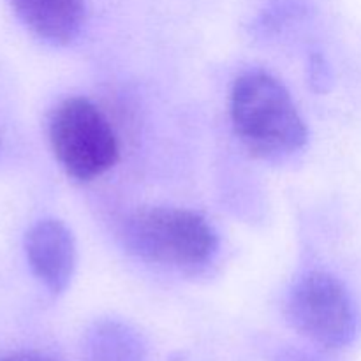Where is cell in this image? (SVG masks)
<instances>
[{"mask_svg": "<svg viewBox=\"0 0 361 361\" xmlns=\"http://www.w3.org/2000/svg\"><path fill=\"white\" fill-rule=\"evenodd\" d=\"M231 122L243 147L267 161H282L307 143V126L288 88L261 71L233 85Z\"/></svg>", "mask_w": 361, "mask_h": 361, "instance_id": "1", "label": "cell"}, {"mask_svg": "<svg viewBox=\"0 0 361 361\" xmlns=\"http://www.w3.org/2000/svg\"><path fill=\"white\" fill-rule=\"evenodd\" d=\"M122 240L127 250L147 263L194 271L207 267L219 252L214 226L192 210L148 207L126 219Z\"/></svg>", "mask_w": 361, "mask_h": 361, "instance_id": "2", "label": "cell"}, {"mask_svg": "<svg viewBox=\"0 0 361 361\" xmlns=\"http://www.w3.org/2000/svg\"><path fill=\"white\" fill-rule=\"evenodd\" d=\"M48 140L56 162L74 180L90 182L118 162L120 147L111 123L85 97L63 99L51 111Z\"/></svg>", "mask_w": 361, "mask_h": 361, "instance_id": "3", "label": "cell"}, {"mask_svg": "<svg viewBox=\"0 0 361 361\" xmlns=\"http://www.w3.org/2000/svg\"><path fill=\"white\" fill-rule=\"evenodd\" d=\"M286 314L291 326L324 349H345L360 334V314L338 279L310 271L289 291Z\"/></svg>", "mask_w": 361, "mask_h": 361, "instance_id": "4", "label": "cell"}, {"mask_svg": "<svg viewBox=\"0 0 361 361\" xmlns=\"http://www.w3.org/2000/svg\"><path fill=\"white\" fill-rule=\"evenodd\" d=\"M25 254L32 274L51 295L69 288L76 270V242L62 221L35 222L25 236Z\"/></svg>", "mask_w": 361, "mask_h": 361, "instance_id": "5", "label": "cell"}, {"mask_svg": "<svg viewBox=\"0 0 361 361\" xmlns=\"http://www.w3.org/2000/svg\"><path fill=\"white\" fill-rule=\"evenodd\" d=\"M21 23L51 44H69L87 18L85 0H9Z\"/></svg>", "mask_w": 361, "mask_h": 361, "instance_id": "6", "label": "cell"}, {"mask_svg": "<svg viewBox=\"0 0 361 361\" xmlns=\"http://www.w3.org/2000/svg\"><path fill=\"white\" fill-rule=\"evenodd\" d=\"M81 361H147V345L127 323L101 319L85 331Z\"/></svg>", "mask_w": 361, "mask_h": 361, "instance_id": "7", "label": "cell"}, {"mask_svg": "<svg viewBox=\"0 0 361 361\" xmlns=\"http://www.w3.org/2000/svg\"><path fill=\"white\" fill-rule=\"evenodd\" d=\"M275 361H324L319 356L312 355V353H307L303 349L296 348H286L281 349L275 356Z\"/></svg>", "mask_w": 361, "mask_h": 361, "instance_id": "8", "label": "cell"}, {"mask_svg": "<svg viewBox=\"0 0 361 361\" xmlns=\"http://www.w3.org/2000/svg\"><path fill=\"white\" fill-rule=\"evenodd\" d=\"M0 361H60V360L42 351H16V353H11V355L2 356Z\"/></svg>", "mask_w": 361, "mask_h": 361, "instance_id": "9", "label": "cell"}]
</instances>
